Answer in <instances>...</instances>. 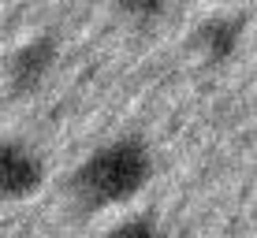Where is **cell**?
Segmentation results:
<instances>
[{"mask_svg":"<svg viewBox=\"0 0 257 238\" xmlns=\"http://www.w3.org/2000/svg\"><path fill=\"white\" fill-rule=\"evenodd\" d=\"M56 67H60V38H52V34H34L19 49H12V56H8V64H4L8 90L15 97H38L52 82Z\"/></svg>","mask_w":257,"mask_h":238,"instance_id":"7a4b0ae2","label":"cell"},{"mask_svg":"<svg viewBox=\"0 0 257 238\" xmlns=\"http://www.w3.org/2000/svg\"><path fill=\"white\" fill-rule=\"evenodd\" d=\"M242 26H246L242 15H227V12L209 15L194 30V49L201 52L205 64H227L242 45Z\"/></svg>","mask_w":257,"mask_h":238,"instance_id":"277c9868","label":"cell"},{"mask_svg":"<svg viewBox=\"0 0 257 238\" xmlns=\"http://www.w3.org/2000/svg\"><path fill=\"white\" fill-rule=\"evenodd\" d=\"M153 171H157V156L149 138L116 134L78 160V167L67 179V190L82 212H104V208H119L135 201L149 186Z\"/></svg>","mask_w":257,"mask_h":238,"instance_id":"6da1fadb","label":"cell"},{"mask_svg":"<svg viewBox=\"0 0 257 238\" xmlns=\"http://www.w3.org/2000/svg\"><path fill=\"white\" fill-rule=\"evenodd\" d=\"M104 238H168V231L153 212H135V216H123L116 227H108Z\"/></svg>","mask_w":257,"mask_h":238,"instance_id":"5b68a950","label":"cell"},{"mask_svg":"<svg viewBox=\"0 0 257 238\" xmlns=\"http://www.w3.org/2000/svg\"><path fill=\"white\" fill-rule=\"evenodd\" d=\"M164 12H168L164 4H119V15H127V19H142V23L164 19Z\"/></svg>","mask_w":257,"mask_h":238,"instance_id":"8992f818","label":"cell"},{"mask_svg":"<svg viewBox=\"0 0 257 238\" xmlns=\"http://www.w3.org/2000/svg\"><path fill=\"white\" fill-rule=\"evenodd\" d=\"M49 179V164L34 142L0 138V201H30Z\"/></svg>","mask_w":257,"mask_h":238,"instance_id":"3957f363","label":"cell"}]
</instances>
